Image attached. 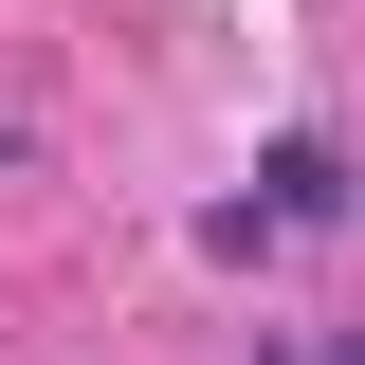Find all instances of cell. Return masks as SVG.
Listing matches in <instances>:
<instances>
[{
  "instance_id": "6da1fadb",
  "label": "cell",
  "mask_w": 365,
  "mask_h": 365,
  "mask_svg": "<svg viewBox=\"0 0 365 365\" xmlns=\"http://www.w3.org/2000/svg\"><path fill=\"white\" fill-rule=\"evenodd\" d=\"M256 220L274 237H292V220H347V146H329V128H274L256 146Z\"/></svg>"
},
{
  "instance_id": "7a4b0ae2",
  "label": "cell",
  "mask_w": 365,
  "mask_h": 365,
  "mask_svg": "<svg viewBox=\"0 0 365 365\" xmlns=\"http://www.w3.org/2000/svg\"><path fill=\"white\" fill-rule=\"evenodd\" d=\"M311 365H365V329H329V347H311Z\"/></svg>"
}]
</instances>
